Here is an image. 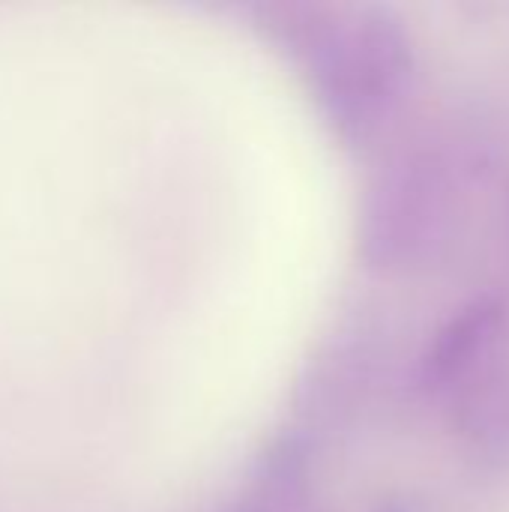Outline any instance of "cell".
<instances>
[{
    "label": "cell",
    "mask_w": 509,
    "mask_h": 512,
    "mask_svg": "<svg viewBox=\"0 0 509 512\" xmlns=\"http://www.w3.org/2000/svg\"><path fill=\"white\" fill-rule=\"evenodd\" d=\"M507 330V303L495 294L468 300L435 336L423 366L420 387L429 393H456L471 375L498 357Z\"/></svg>",
    "instance_id": "obj_3"
},
{
    "label": "cell",
    "mask_w": 509,
    "mask_h": 512,
    "mask_svg": "<svg viewBox=\"0 0 509 512\" xmlns=\"http://www.w3.org/2000/svg\"><path fill=\"white\" fill-rule=\"evenodd\" d=\"M417 54L408 27L390 9H360L324 54V93L351 135H369L408 99Z\"/></svg>",
    "instance_id": "obj_1"
},
{
    "label": "cell",
    "mask_w": 509,
    "mask_h": 512,
    "mask_svg": "<svg viewBox=\"0 0 509 512\" xmlns=\"http://www.w3.org/2000/svg\"><path fill=\"white\" fill-rule=\"evenodd\" d=\"M456 426L480 459L509 465V363L495 357L456 390Z\"/></svg>",
    "instance_id": "obj_4"
},
{
    "label": "cell",
    "mask_w": 509,
    "mask_h": 512,
    "mask_svg": "<svg viewBox=\"0 0 509 512\" xmlns=\"http://www.w3.org/2000/svg\"><path fill=\"white\" fill-rule=\"evenodd\" d=\"M462 186L435 150L402 156L381 177L366 213L363 246L378 264H411L435 252L456 219Z\"/></svg>",
    "instance_id": "obj_2"
}]
</instances>
